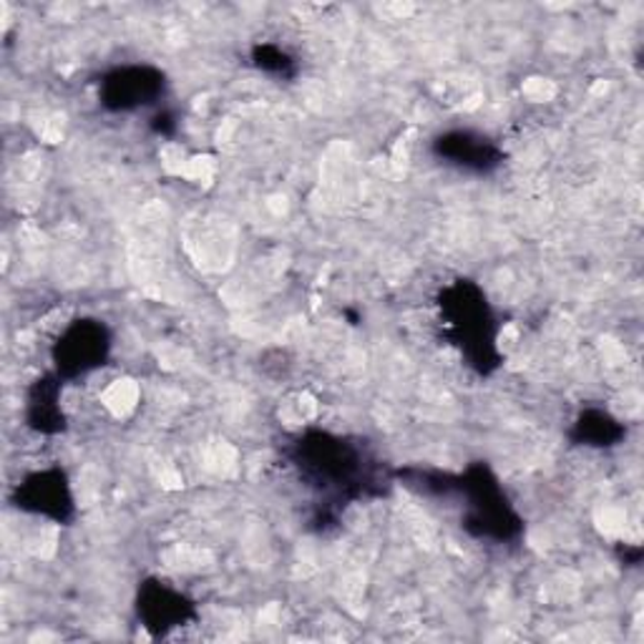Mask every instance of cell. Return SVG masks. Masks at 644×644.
Returning <instances> with one entry per match:
<instances>
[{"label": "cell", "mask_w": 644, "mask_h": 644, "mask_svg": "<svg viewBox=\"0 0 644 644\" xmlns=\"http://www.w3.org/2000/svg\"><path fill=\"white\" fill-rule=\"evenodd\" d=\"M106 343L101 328L81 325L71 330L69 337L63 340L59 347V367L71 373H84L89 367H94L98 357H104Z\"/></svg>", "instance_id": "6da1fadb"}, {"label": "cell", "mask_w": 644, "mask_h": 644, "mask_svg": "<svg viewBox=\"0 0 644 644\" xmlns=\"http://www.w3.org/2000/svg\"><path fill=\"white\" fill-rule=\"evenodd\" d=\"M25 496V509L53 513V517H61L63 506L69 503L66 486H63V478L59 474H39L33 476L29 486H23Z\"/></svg>", "instance_id": "3957f363"}, {"label": "cell", "mask_w": 644, "mask_h": 644, "mask_svg": "<svg viewBox=\"0 0 644 644\" xmlns=\"http://www.w3.org/2000/svg\"><path fill=\"white\" fill-rule=\"evenodd\" d=\"M149 69H128V71H118L114 79H108L106 84V94L112 101H116V108H128L136 104H144L142 98L152 96L156 89H159V76L149 79Z\"/></svg>", "instance_id": "7a4b0ae2"}]
</instances>
